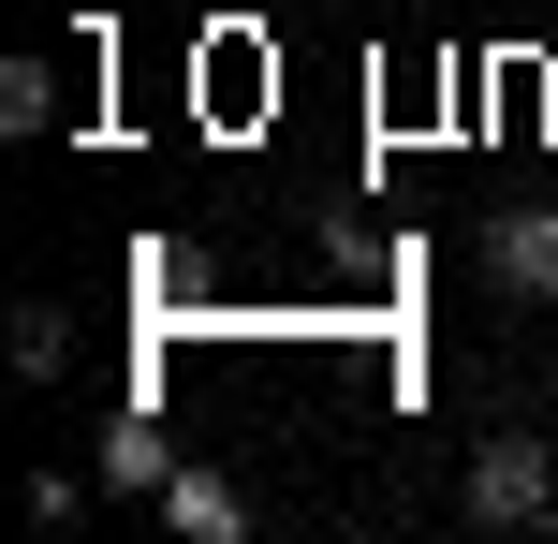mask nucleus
I'll return each instance as SVG.
<instances>
[{"label":"nucleus","mask_w":558,"mask_h":544,"mask_svg":"<svg viewBox=\"0 0 558 544\" xmlns=\"http://www.w3.org/2000/svg\"><path fill=\"white\" fill-rule=\"evenodd\" d=\"M558 516V442H530V427H500L471 457V530H544Z\"/></svg>","instance_id":"nucleus-1"},{"label":"nucleus","mask_w":558,"mask_h":544,"mask_svg":"<svg viewBox=\"0 0 558 544\" xmlns=\"http://www.w3.org/2000/svg\"><path fill=\"white\" fill-rule=\"evenodd\" d=\"M485 280L500 294H558V206H500L485 221Z\"/></svg>","instance_id":"nucleus-2"},{"label":"nucleus","mask_w":558,"mask_h":544,"mask_svg":"<svg viewBox=\"0 0 558 544\" xmlns=\"http://www.w3.org/2000/svg\"><path fill=\"white\" fill-rule=\"evenodd\" d=\"M162 530H177V544H235V530H251L235 471H192V457H177V471H162Z\"/></svg>","instance_id":"nucleus-3"},{"label":"nucleus","mask_w":558,"mask_h":544,"mask_svg":"<svg viewBox=\"0 0 558 544\" xmlns=\"http://www.w3.org/2000/svg\"><path fill=\"white\" fill-rule=\"evenodd\" d=\"M162 471H177V442L147 427V412H118V427H104V486H133V500H162Z\"/></svg>","instance_id":"nucleus-4"},{"label":"nucleus","mask_w":558,"mask_h":544,"mask_svg":"<svg viewBox=\"0 0 558 544\" xmlns=\"http://www.w3.org/2000/svg\"><path fill=\"white\" fill-rule=\"evenodd\" d=\"M0 353H15L29 383H59V368H74V310H15V339H0Z\"/></svg>","instance_id":"nucleus-5"},{"label":"nucleus","mask_w":558,"mask_h":544,"mask_svg":"<svg viewBox=\"0 0 558 544\" xmlns=\"http://www.w3.org/2000/svg\"><path fill=\"white\" fill-rule=\"evenodd\" d=\"M45 118H59V74L45 59H0V133H45Z\"/></svg>","instance_id":"nucleus-6"}]
</instances>
